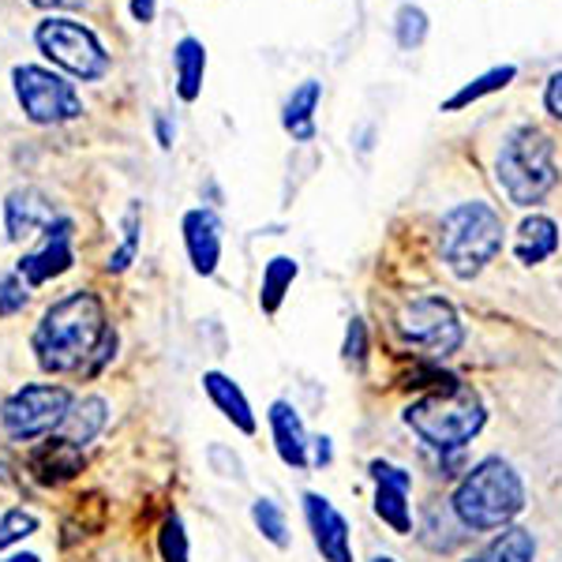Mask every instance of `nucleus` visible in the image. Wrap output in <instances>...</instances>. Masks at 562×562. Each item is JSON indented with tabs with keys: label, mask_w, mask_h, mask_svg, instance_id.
<instances>
[{
	"label": "nucleus",
	"mask_w": 562,
	"mask_h": 562,
	"mask_svg": "<svg viewBox=\"0 0 562 562\" xmlns=\"http://www.w3.org/2000/svg\"><path fill=\"white\" fill-rule=\"evenodd\" d=\"M71 409V394L65 386H45V383H31L23 390H15L12 397L0 409V424L12 439H45V435L60 431L65 416Z\"/></svg>",
	"instance_id": "nucleus-7"
},
{
	"label": "nucleus",
	"mask_w": 562,
	"mask_h": 562,
	"mask_svg": "<svg viewBox=\"0 0 562 562\" xmlns=\"http://www.w3.org/2000/svg\"><path fill=\"white\" fill-rule=\"evenodd\" d=\"M319 98H323V87L315 83V79H304V83L289 94L281 124H285V132L293 135V139L307 143L315 135V105H319Z\"/></svg>",
	"instance_id": "nucleus-20"
},
{
	"label": "nucleus",
	"mask_w": 562,
	"mask_h": 562,
	"mask_svg": "<svg viewBox=\"0 0 562 562\" xmlns=\"http://www.w3.org/2000/svg\"><path fill=\"white\" fill-rule=\"evenodd\" d=\"M251 521L259 525V532L274 543V548H289V525H285V514H281V506L274 498H256Z\"/></svg>",
	"instance_id": "nucleus-25"
},
{
	"label": "nucleus",
	"mask_w": 562,
	"mask_h": 562,
	"mask_svg": "<svg viewBox=\"0 0 562 562\" xmlns=\"http://www.w3.org/2000/svg\"><path fill=\"white\" fill-rule=\"evenodd\" d=\"M371 562H394V559H390V555H375V559H371Z\"/></svg>",
	"instance_id": "nucleus-39"
},
{
	"label": "nucleus",
	"mask_w": 562,
	"mask_h": 562,
	"mask_svg": "<svg viewBox=\"0 0 562 562\" xmlns=\"http://www.w3.org/2000/svg\"><path fill=\"white\" fill-rule=\"evenodd\" d=\"M397 330L409 346L431 352V357H450V352L461 349L465 341V330H461V319L454 312V304L442 301V296H416V301H405L402 312H397Z\"/></svg>",
	"instance_id": "nucleus-9"
},
{
	"label": "nucleus",
	"mask_w": 562,
	"mask_h": 562,
	"mask_svg": "<svg viewBox=\"0 0 562 562\" xmlns=\"http://www.w3.org/2000/svg\"><path fill=\"white\" fill-rule=\"evenodd\" d=\"M0 562H42L38 555H31V551H23V555H12V559H0Z\"/></svg>",
	"instance_id": "nucleus-38"
},
{
	"label": "nucleus",
	"mask_w": 562,
	"mask_h": 562,
	"mask_svg": "<svg viewBox=\"0 0 562 562\" xmlns=\"http://www.w3.org/2000/svg\"><path fill=\"white\" fill-rule=\"evenodd\" d=\"M484 420H487L484 402H480L476 390H469L465 383L424 394L420 402H413L409 409H405V424L435 450L465 447V442L484 428Z\"/></svg>",
	"instance_id": "nucleus-3"
},
{
	"label": "nucleus",
	"mask_w": 562,
	"mask_h": 562,
	"mask_svg": "<svg viewBox=\"0 0 562 562\" xmlns=\"http://www.w3.org/2000/svg\"><path fill=\"white\" fill-rule=\"evenodd\" d=\"M109 334L105 307L94 293L76 289L65 301H57L42 315L38 330H34V352H38L42 371L65 375V371L83 368L90 352H98L102 338Z\"/></svg>",
	"instance_id": "nucleus-1"
},
{
	"label": "nucleus",
	"mask_w": 562,
	"mask_h": 562,
	"mask_svg": "<svg viewBox=\"0 0 562 562\" xmlns=\"http://www.w3.org/2000/svg\"><path fill=\"white\" fill-rule=\"evenodd\" d=\"M394 26H397V45H402V49H416V45L428 38V15L416 4H405L402 12H397Z\"/></svg>",
	"instance_id": "nucleus-27"
},
{
	"label": "nucleus",
	"mask_w": 562,
	"mask_h": 562,
	"mask_svg": "<svg viewBox=\"0 0 562 562\" xmlns=\"http://www.w3.org/2000/svg\"><path fill=\"white\" fill-rule=\"evenodd\" d=\"M525 510V484L510 461L484 458L454 492V514L469 529H503Z\"/></svg>",
	"instance_id": "nucleus-2"
},
{
	"label": "nucleus",
	"mask_w": 562,
	"mask_h": 562,
	"mask_svg": "<svg viewBox=\"0 0 562 562\" xmlns=\"http://www.w3.org/2000/svg\"><path fill=\"white\" fill-rule=\"evenodd\" d=\"M514 76H518V68H514V65H503V68L484 71V76H480V79H473V83L461 87L458 94L450 98V102H442V109H447V113H454V109L473 105V102H480V98H484V94H495V90H503L506 83H510Z\"/></svg>",
	"instance_id": "nucleus-24"
},
{
	"label": "nucleus",
	"mask_w": 562,
	"mask_h": 562,
	"mask_svg": "<svg viewBox=\"0 0 562 562\" xmlns=\"http://www.w3.org/2000/svg\"><path fill=\"white\" fill-rule=\"evenodd\" d=\"M0 484H12V461H8L4 447H0Z\"/></svg>",
	"instance_id": "nucleus-36"
},
{
	"label": "nucleus",
	"mask_w": 562,
	"mask_h": 562,
	"mask_svg": "<svg viewBox=\"0 0 562 562\" xmlns=\"http://www.w3.org/2000/svg\"><path fill=\"white\" fill-rule=\"evenodd\" d=\"M34 8H83L87 0H31Z\"/></svg>",
	"instance_id": "nucleus-34"
},
{
	"label": "nucleus",
	"mask_w": 562,
	"mask_h": 562,
	"mask_svg": "<svg viewBox=\"0 0 562 562\" xmlns=\"http://www.w3.org/2000/svg\"><path fill=\"white\" fill-rule=\"evenodd\" d=\"M371 480H375V514L383 518L397 537L413 532V514H409V492H413V473L390 465V461L375 458L368 465Z\"/></svg>",
	"instance_id": "nucleus-10"
},
{
	"label": "nucleus",
	"mask_w": 562,
	"mask_h": 562,
	"mask_svg": "<svg viewBox=\"0 0 562 562\" xmlns=\"http://www.w3.org/2000/svg\"><path fill=\"white\" fill-rule=\"evenodd\" d=\"M495 173L514 206H537L555 188V143L540 128H514L498 147Z\"/></svg>",
	"instance_id": "nucleus-5"
},
{
	"label": "nucleus",
	"mask_w": 562,
	"mask_h": 562,
	"mask_svg": "<svg viewBox=\"0 0 562 562\" xmlns=\"http://www.w3.org/2000/svg\"><path fill=\"white\" fill-rule=\"evenodd\" d=\"M71 262H76V251H71V222L68 217H57L42 233L38 248L20 259V278L26 285H45L49 278H60L65 270H71Z\"/></svg>",
	"instance_id": "nucleus-11"
},
{
	"label": "nucleus",
	"mask_w": 562,
	"mask_h": 562,
	"mask_svg": "<svg viewBox=\"0 0 562 562\" xmlns=\"http://www.w3.org/2000/svg\"><path fill=\"white\" fill-rule=\"evenodd\" d=\"M154 4H158V0H132V15L139 23H150L154 20Z\"/></svg>",
	"instance_id": "nucleus-33"
},
{
	"label": "nucleus",
	"mask_w": 562,
	"mask_h": 562,
	"mask_svg": "<svg viewBox=\"0 0 562 562\" xmlns=\"http://www.w3.org/2000/svg\"><path fill=\"white\" fill-rule=\"evenodd\" d=\"M301 274V267H296V259L289 256H274L267 262V270H262V289H259V307L267 315H274L281 301H285V289L293 285V278Z\"/></svg>",
	"instance_id": "nucleus-23"
},
{
	"label": "nucleus",
	"mask_w": 562,
	"mask_h": 562,
	"mask_svg": "<svg viewBox=\"0 0 562 562\" xmlns=\"http://www.w3.org/2000/svg\"><path fill=\"white\" fill-rule=\"evenodd\" d=\"M304 514H307V529H312V540H315V548H319V555L326 562H352L349 521L338 514V506H334L330 498L307 492Z\"/></svg>",
	"instance_id": "nucleus-12"
},
{
	"label": "nucleus",
	"mask_w": 562,
	"mask_h": 562,
	"mask_svg": "<svg viewBox=\"0 0 562 562\" xmlns=\"http://www.w3.org/2000/svg\"><path fill=\"white\" fill-rule=\"evenodd\" d=\"M173 65H177V94L184 102H195L199 90H203V71H206V49L199 38H180L177 53H173Z\"/></svg>",
	"instance_id": "nucleus-21"
},
{
	"label": "nucleus",
	"mask_w": 562,
	"mask_h": 562,
	"mask_svg": "<svg viewBox=\"0 0 562 562\" xmlns=\"http://www.w3.org/2000/svg\"><path fill=\"white\" fill-rule=\"evenodd\" d=\"M12 83L31 124H65L83 116V102H79L76 87L65 76H57V71L23 65L12 71Z\"/></svg>",
	"instance_id": "nucleus-8"
},
{
	"label": "nucleus",
	"mask_w": 562,
	"mask_h": 562,
	"mask_svg": "<svg viewBox=\"0 0 562 562\" xmlns=\"http://www.w3.org/2000/svg\"><path fill=\"white\" fill-rule=\"evenodd\" d=\"M34 42L53 65H60L68 76L83 79V83L102 79L109 71V53L102 49V42L76 20H42L38 31H34Z\"/></svg>",
	"instance_id": "nucleus-6"
},
{
	"label": "nucleus",
	"mask_w": 562,
	"mask_h": 562,
	"mask_svg": "<svg viewBox=\"0 0 562 562\" xmlns=\"http://www.w3.org/2000/svg\"><path fill=\"white\" fill-rule=\"evenodd\" d=\"M184 244L195 274L211 278L222 259V225L211 211H188L184 214Z\"/></svg>",
	"instance_id": "nucleus-14"
},
{
	"label": "nucleus",
	"mask_w": 562,
	"mask_h": 562,
	"mask_svg": "<svg viewBox=\"0 0 562 562\" xmlns=\"http://www.w3.org/2000/svg\"><path fill=\"white\" fill-rule=\"evenodd\" d=\"M158 139H161V147H173V132H169V121H158Z\"/></svg>",
	"instance_id": "nucleus-37"
},
{
	"label": "nucleus",
	"mask_w": 562,
	"mask_h": 562,
	"mask_svg": "<svg viewBox=\"0 0 562 562\" xmlns=\"http://www.w3.org/2000/svg\"><path fill=\"white\" fill-rule=\"evenodd\" d=\"M135 251H139V211H132L124 214V240H121V248L109 256L105 267L113 270V274H121V270H128V262L135 259Z\"/></svg>",
	"instance_id": "nucleus-28"
},
{
	"label": "nucleus",
	"mask_w": 562,
	"mask_h": 562,
	"mask_svg": "<svg viewBox=\"0 0 562 562\" xmlns=\"http://www.w3.org/2000/svg\"><path fill=\"white\" fill-rule=\"evenodd\" d=\"M158 551H161V562H188V532L177 514H169V518L161 521Z\"/></svg>",
	"instance_id": "nucleus-26"
},
{
	"label": "nucleus",
	"mask_w": 562,
	"mask_h": 562,
	"mask_svg": "<svg viewBox=\"0 0 562 562\" xmlns=\"http://www.w3.org/2000/svg\"><path fill=\"white\" fill-rule=\"evenodd\" d=\"M31 473L38 484H65V480L79 476L83 473V450L71 447V442H65L57 435V439L42 442L38 450L31 454Z\"/></svg>",
	"instance_id": "nucleus-15"
},
{
	"label": "nucleus",
	"mask_w": 562,
	"mask_h": 562,
	"mask_svg": "<svg viewBox=\"0 0 562 562\" xmlns=\"http://www.w3.org/2000/svg\"><path fill=\"white\" fill-rule=\"evenodd\" d=\"M543 105H548V113L562 121V71L548 79V90H543Z\"/></svg>",
	"instance_id": "nucleus-32"
},
{
	"label": "nucleus",
	"mask_w": 562,
	"mask_h": 562,
	"mask_svg": "<svg viewBox=\"0 0 562 562\" xmlns=\"http://www.w3.org/2000/svg\"><path fill=\"white\" fill-rule=\"evenodd\" d=\"M503 251V217L492 206L480 203H461L454 206L439 225V256L450 270L469 281Z\"/></svg>",
	"instance_id": "nucleus-4"
},
{
	"label": "nucleus",
	"mask_w": 562,
	"mask_h": 562,
	"mask_svg": "<svg viewBox=\"0 0 562 562\" xmlns=\"http://www.w3.org/2000/svg\"><path fill=\"white\" fill-rule=\"evenodd\" d=\"M341 352H346V360L352 368H364L368 360V326L364 319H352L349 330H346V346H341Z\"/></svg>",
	"instance_id": "nucleus-31"
},
{
	"label": "nucleus",
	"mask_w": 562,
	"mask_h": 562,
	"mask_svg": "<svg viewBox=\"0 0 562 562\" xmlns=\"http://www.w3.org/2000/svg\"><path fill=\"white\" fill-rule=\"evenodd\" d=\"M326 461H330V439H315V465H326Z\"/></svg>",
	"instance_id": "nucleus-35"
},
{
	"label": "nucleus",
	"mask_w": 562,
	"mask_h": 562,
	"mask_svg": "<svg viewBox=\"0 0 562 562\" xmlns=\"http://www.w3.org/2000/svg\"><path fill=\"white\" fill-rule=\"evenodd\" d=\"M532 555H537L532 532L514 525V529H503L492 543H484V548L465 562H532Z\"/></svg>",
	"instance_id": "nucleus-22"
},
{
	"label": "nucleus",
	"mask_w": 562,
	"mask_h": 562,
	"mask_svg": "<svg viewBox=\"0 0 562 562\" xmlns=\"http://www.w3.org/2000/svg\"><path fill=\"white\" fill-rule=\"evenodd\" d=\"M34 529H38V518H34V514H26V510H8L4 518H0V551H4L8 543L31 537Z\"/></svg>",
	"instance_id": "nucleus-29"
},
{
	"label": "nucleus",
	"mask_w": 562,
	"mask_h": 562,
	"mask_svg": "<svg viewBox=\"0 0 562 562\" xmlns=\"http://www.w3.org/2000/svg\"><path fill=\"white\" fill-rule=\"evenodd\" d=\"M4 217H8V237L23 240V237H34V233L49 229V225L57 222V206H53L38 188H20V192L8 195Z\"/></svg>",
	"instance_id": "nucleus-13"
},
{
	"label": "nucleus",
	"mask_w": 562,
	"mask_h": 562,
	"mask_svg": "<svg viewBox=\"0 0 562 562\" xmlns=\"http://www.w3.org/2000/svg\"><path fill=\"white\" fill-rule=\"evenodd\" d=\"M26 307V281L20 274H4L0 278V319L23 312Z\"/></svg>",
	"instance_id": "nucleus-30"
},
{
	"label": "nucleus",
	"mask_w": 562,
	"mask_h": 562,
	"mask_svg": "<svg viewBox=\"0 0 562 562\" xmlns=\"http://www.w3.org/2000/svg\"><path fill=\"white\" fill-rule=\"evenodd\" d=\"M270 431H274V447H278V458L285 461L289 469H307V435H304V424L296 409L289 402H274L270 405Z\"/></svg>",
	"instance_id": "nucleus-16"
},
{
	"label": "nucleus",
	"mask_w": 562,
	"mask_h": 562,
	"mask_svg": "<svg viewBox=\"0 0 562 562\" xmlns=\"http://www.w3.org/2000/svg\"><path fill=\"white\" fill-rule=\"evenodd\" d=\"M203 390L211 394V402L222 409V416L229 424H237L244 435H256V416H251V405L248 397H244V390L233 383L229 375H222V371H206L203 375Z\"/></svg>",
	"instance_id": "nucleus-17"
},
{
	"label": "nucleus",
	"mask_w": 562,
	"mask_h": 562,
	"mask_svg": "<svg viewBox=\"0 0 562 562\" xmlns=\"http://www.w3.org/2000/svg\"><path fill=\"white\" fill-rule=\"evenodd\" d=\"M555 251H559V225L543 214L525 217L518 229V244H514V256H518L525 267H537V262L551 259Z\"/></svg>",
	"instance_id": "nucleus-18"
},
{
	"label": "nucleus",
	"mask_w": 562,
	"mask_h": 562,
	"mask_svg": "<svg viewBox=\"0 0 562 562\" xmlns=\"http://www.w3.org/2000/svg\"><path fill=\"white\" fill-rule=\"evenodd\" d=\"M105 409H109V405L102 402V397H83V402H71L65 424H60V439L83 450L87 442H94L98 431L105 428V420H109Z\"/></svg>",
	"instance_id": "nucleus-19"
}]
</instances>
